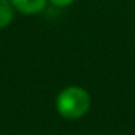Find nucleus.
<instances>
[{"label":"nucleus","instance_id":"obj_3","mask_svg":"<svg viewBox=\"0 0 135 135\" xmlns=\"http://www.w3.org/2000/svg\"><path fill=\"white\" fill-rule=\"evenodd\" d=\"M15 18V7L10 0H0V30L8 27Z\"/></svg>","mask_w":135,"mask_h":135},{"label":"nucleus","instance_id":"obj_2","mask_svg":"<svg viewBox=\"0 0 135 135\" xmlns=\"http://www.w3.org/2000/svg\"><path fill=\"white\" fill-rule=\"evenodd\" d=\"M10 2L15 7V10H18L19 13L32 16L41 13L46 8L48 0H10Z\"/></svg>","mask_w":135,"mask_h":135},{"label":"nucleus","instance_id":"obj_1","mask_svg":"<svg viewBox=\"0 0 135 135\" xmlns=\"http://www.w3.org/2000/svg\"><path fill=\"white\" fill-rule=\"evenodd\" d=\"M91 108V95L81 86H67L56 97V110L65 119H80Z\"/></svg>","mask_w":135,"mask_h":135},{"label":"nucleus","instance_id":"obj_4","mask_svg":"<svg viewBox=\"0 0 135 135\" xmlns=\"http://www.w3.org/2000/svg\"><path fill=\"white\" fill-rule=\"evenodd\" d=\"M51 2L54 7H59V8H65V7H70L72 3H75L76 0H48Z\"/></svg>","mask_w":135,"mask_h":135}]
</instances>
